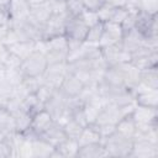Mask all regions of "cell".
Masks as SVG:
<instances>
[{"label": "cell", "mask_w": 158, "mask_h": 158, "mask_svg": "<svg viewBox=\"0 0 158 158\" xmlns=\"http://www.w3.org/2000/svg\"><path fill=\"white\" fill-rule=\"evenodd\" d=\"M78 16L84 21V23H85L88 27H90V26H93V25L100 22L96 11H90V10H85V9H84Z\"/></svg>", "instance_id": "obj_36"}, {"label": "cell", "mask_w": 158, "mask_h": 158, "mask_svg": "<svg viewBox=\"0 0 158 158\" xmlns=\"http://www.w3.org/2000/svg\"><path fill=\"white\" fill-rule=\"evenodd\" d=\"M15 117V128L16 132L25 133L31 128V121H32V114H30L26 110H20L16 114H14Z\"/></svg>", "instance_id": "obj_28"}, {"label": "cell", "mask_w": 158, "mask_h": 158, "mask_svg": "<svg viewBox=\"0 0 158 158\" xmlns=\"http://www.w3.org/2000/svg\"><path fill=\"white\" fill-rule=\"evenodd\" d=\"M88 28L89 27L84 23V21L79 16H70L67 20L64 35L68 40L84 41L85 36H86V32H88Z\"/></svg>", "instance_id": "obj_14"}, {"label": "cell", "mask_w": 158, "mask_h": 158, "mask_svg": "<svg viewBox=\"0 0 158 158\" xmlns=\"http://www.w3.org/2000/svg\"><path fill=\"white\" fill-rule=\"evenodd\" d=\"M51 1H62V2H65L67 0H51Z\"/></svg>", "instance_id": "obj_43"}, {"label": "cell", "mask_w": 158, "mask_h": 158, "mask_svg": "<svg viewBox=\"0 0 158 158\" xmlns=\"http://www.w3.org/2000/svg\"><path fill=\"white\" fill-rule=\"evenodd\" d=\"M101 142H102V144L105 147L107 157L130 158V153H131L133 139L126 138V137L118 135L117 132H114L112 135H110L106 138H104Z\"/></svg>", "instance_id": "obj_1"}, {"label": "cell", "mask_w": 158, "mask_h": 158, "mask_svg": "<svg viewBox=\"0 0 158 158\" xmlns=\"http://www.w3.org/2000/svg\"><path fill=\"white\" fill-rule=\"evenodd\" d=\"M115 132H117L118 135L126 137V138H130V139H133L135 136H136V132H137V127H136V123L131 116V114L123 116L115 126Z\"/></svg>", "instance_id": "obj_23"}, {"label": "cell", "mask_w": 158, "mask_h": 158, "mask_svg": "<svg viewBox=\"0 0 158 158\" xmlns=\"http://www.w3.org/2000/svg\"><path fill=\"white\" fill-rule=\"evenodd\" d=\"M31 6L27 0H9L6 4V11L9 22L26 21L30 16Z\"/></svg>", "instance_id": "obj_10"}, {"label": "cell", "mask_w": 158, "mask_h": 158, "mask_svg": "<svg viewBox=\"0 0 158 158\" xmlns=\"http://www.w3.org/2000/svg\"><path fill=\"white\" fill-rule=\"evenodd\" d=\"M65 7H67V12L70 16H78L84 10L81 0H67L65 1Z\"/></svg>", "instance_id": "obj_37"}, {"label": "cell", "mask_w": 158, "mask_h": 158, "mask_svg": "<svg viewBox=\"0 0 158 158\" xmlns=\"http://www.w3.org/2000/svg\"><path fill=\"white\" fill-rule=\"evenodd\" d=\"M137 7L138 10H142L149 14H157L158 0H137Z\"/></svg>", "instance_id": "obj_35"}, {"label": "cell", "mask_w": 158, "mask_h": 158, "mask_svg": "<svg viewBox=\"0 0 158 158\" xmlns=\"http://www.w3.org/2000/svg\"><path fill=\"white\" fill-rule=\"evenodd\" d=\"M52 15H53V7H52V4H51V0H47L44 2L31 6L28 20L33 25H36L37 27H40L42 30L43 25L49 20V17Z\"/></svg>", "instance_id": "obj_12"}, {"label": "cell", "mask_w": 158, "mask_h": 158, "mask_svg": "<svg viewBox=\"0 0 158 158\" xmlns=\"http://www.w3.org/2000/svg\"><path fill=\"white\" fill-rule=\"evenodd\" d=\"M98 142H101V136L99 135L94 125L85 126L78 138L79 146H85V144H91V143H98Z\"/></svg>", "instance_id": "obj_26"}, {"label": "cell", "mask_w": 158, "mask_h": 158, "mask_svg": "<svg viewBox=\"0 0 158 158\" xmlns=\"http://www.w3.org/2000/svg\"><path fill=\"white\" fill-rule=\"evenodd\" d=\"M122 36H123V31L120 23H116L112 21L104 22V31L99 42V47L101 48V47L120 43L122 40Z\"/></svg>", "instance_id": "obj_13"}, {"label": "cell", "mask_w": 158, "mask_h": 158, "mask_svg": "<svg viewBox=\"0 0 158 158\" xmlns=\"http://www.w3.org/2000/svg\"><path fill=\"white\" fill-rule=\"evenodd\" d=\"M102 31H104V22H98V23L90 26L88 28V32H86V36H85L84 41L99 46L100 38L102 36Z\"/></svg>", "instance_id": "obj_30"}, {"label": "cell", "mask_w": 158, "mask_h": 158, "mask_svg": "<svg viewBox=\"0 0 158 158\" xmlns=\"http://www.w3.org/2000/svg\"><path fill=\"white\" fill-rule=\"evenodd\" d=\"M117 68H118L120 72H121L125 88H127V89H130V90H133V89L139 84L141 70H139L135 64H132L131 62H126V63L117 64Z\"/></svg>", "instance_id": "obj_15"}, {"label": "cell", "mask_w": 158, "mask_h": 158, "mask_svg": "<svg viewBox=\"0 0 158 158\" xmlns=\"http://www.w3.org/2000/svg\"><path fill=\"white\" fill-rule=\"evenodd\" d=\"M131 116L136 123L137 132H144L148 131L153 126H158V110L148 106L142 105H135Z\"/></svg>", "instance_id": "obj_2"}, {"label": "cell", "mask_w": 158, "mask_h": 158, "mask_svg": "<svg viewBox=\"0 0 158 158\" xmlns=\"http://www.w3.org/2000/svg\"><path fill=\"white\" fill-rule=\"evenodd\" d=\"M48 63L42 51L35 49L30 56L22 59L20 70L23 77H42Z\"/></svg>", "instance_id": "obj_3"}, {"label": "cell", "mask_w": 158, "mask_h": 158, "mask_svg": "<svg viewBox=\"0 0 158 158\" xmlns=\"http://www.w3.org/2000/svg\"><path fill=\"white\" fill-rule=\"evenodd\" d=\"M77 157L78 158H104V157H107V153L105 151L102 142H98V143L80 146Z\"/></svg>", "instance_id": "obj_22"}, {"label": "cell", "mask_w": 158, "mask_h": 158, "mask_svg": "<svg viewBox=\"0 0 158 158\" xmlns=\"http://www.w3.org/2000/svg\"><path fill=\"white\" fill-rule=\"evenodd\" d=\"M67 101H68V96H65L59 89H56L51 99L44 104V109L51 114L53 120L57 121L62 115L69 112L67 109Z\"/></svg>", "instance_id": "obj_9"}, {"label": "cell", "mask_w": 158, "mask_h": 158, "mask_svg": "<svg viewBox=\"0 0 158 158\" xmlns=\"http://www.w3.org/2000/svg\"><path fill=\"white\" fill-rule=\"evenodd\" d=\"M105 2L106 0H81L83 7L90 11H98Z\"/></svg>", "instance_id": "obj_40"}, {"label": "cell", "mask_w": 158, "mask_h": 158, "mask_svg": "<svg viewBox=\"0 0 158 158\" xmlns=\"http://www.w3.org/2000/svg\"><path fill=\"white\" fill-rule=\"evenodd\" d=\"M40 137H42L43 139H46L53 147H57L59 143H62L67 138V136L64 133V130H63V126L59 125V123H57L56 121L42 135H40Z\"/></svg>", "instance_id": "obj_21"}, {"label": "cell", "mask_w": 158, "mask_h": 158, "mask_svg": "<svg viewBox=\"0 0 158 158\" xmlns=\"http://www.w3.org/2000/svg\"><path fill=\"white\" fill-rule=\"evenodd\" d=\"M106 4L114 7H128V9H138L137 0H106Z\"/></svg>", "instance_id": "obj_38"}, {"label": "cell", "mask_w": 158, "mask_h": 158, "mask_svg": "<svg viewBox=\"0 0 158 158\" xmlns=\"http://www.w3.org/2000/svg\"><path fill=\"white\" fill-rule=\"evenodd\" d=\"M54 90H56V89H53V88H51L49 85H47V84L43 83V84L37 89V91H36L35 94H36L38 101L44 106V104H46V102L51 99V96L53 95Z\"/></svg>", "instance_id": "obj_31"}, {"label": "cell", "mask_w": 158, "mask_h": 158, "mask_svg": "<svg viewBox=\"0 0 158 158\" xmlns=\"http://www.w3.org/2000/svg\"><path fill=\"white\" fill-rule=\"evenodd\" d=\"M83 88H84V84L74 74L68 73L64 80L62 81L59 90L68 98H77L83 90Z\"/></svg>", "instance_id": "obj_19"}, {"label": "cell", "mask_w": 158, "mask_h": 158, "mask_svg": "<svg viewBox=\"0 0 158 158\" xmlns=\"http://www.w3.org/2000/svg\"><path fill=\"white\" fill-rule=\"evenodd\" d=\"M9 31V16L6 11V6L0 5V41L4 40Z\"/></svg>", "instance_id": "obj_33"}, {"label": "cell", "mask_w": 158, "mask_h": 158, "mask_svg": "<svg viewBox=\"0 0 158 158\" xmlns=\"http://www.w3.org/2000/svg\"><path fill=\"white\" fill-rule=\"evenodd\" d=\"M68 63L62 62V63H53L48 64L44 73L42 74V80L44 84L49 85L53 89H59L62 81L68 74Z\"/></svg>", "instance_id": "obj_5"}, {"label": "cell", "mask_w": 158, "mask_h": 158, "mask_svg": "<svg viewBox=\"0 0 158 158\" xmlns=\"http://www.w3.org/2000/svg\"><path fill=\"white\" fill-rule=\"evenodd\" d=\"M70 17V15L68 12H60V14H54L49 17V20L43 25L42 27V40H47L54 36H59V35H64V30H65V23L67 20Z\"/></svg>", "instance_id": "obj_6"}, {"label": "cell", "mask_w": 158, "mask_h": 158, "mask_svg": "<svg viewBox=\"0 0 158 158\" xmlns=\"http://www.w3.org/2000/svg\"><path fill=\"white\" fill-rule=\"evenodd\" d=\"M12 157V148L6 139L0 141V158H9Z\"/></svg>", "instance_id": "obj_41"}, {"label": "cell", "mask_w": 158, "mask_h": 158, "mask_svg": "<svg viewBox=\"0 0 158 158\" xmlns=\"http://www.w3.org/2000/svg\"><path fill=\"white\" fill-rule=\"evenodd\" d=\"M139 83L151 89H158V65L141 70Z\"/></svg>", "instance_id": "obj_27"}, {"label": "cell", "mask_w": 158, "mask_h": 158, "mask_svg": "<svg viewBox=\"0 0 158 158\" xmlns=\"http://www.w3.org/2000/svg\"><path fill=\"white\" fill-rule=\"evenodd\" d=\"M146 41H147V38L142 33H139L136 28H132V30L123 32V36L121 40V46L126 52L132 54L138 48L143 47L146 44Z\"/></svg>", "instance_id": "obj_16"}, {"label": "cell", "mask_w": 158, "mask_h": 158, "mask_svg": "<svg viewBox=\"0 0 158 158\" xmlns=\"http://www.w3.org/2000/svg\"><path fill=\"white\" fill-rule=\"evenodd\" d=\"M0 131L5 137L16 132L15 128V117L14 115L2 105H0Z\"/></svg>", "instance_id": "obj_24"}, {"label": "cell", "mask_w": 158, "mask_h": 158, "mask_svg": "<svg viewBox=\"0 0 158 158\" xmlns=\"http://www.w3.org/2000/svg\"><path fill=\"white\" fill-rule=\"evenodd\" d=\"M83 128H84V126H81L80 123H78L72 117L63 125V130H64V133H65L67 138H72V139H77V141H78V138H79Z\"/></svg>", "instance_id": "obj_29"}, {"label": "cell", "mask_w": 158, "mask_h": 158, "mask_svg": "<svg viewBox=\"0 0 158 158\" xmlns=\"http://www.w3.org/2000/svg\"><path fill=\"white\" fill-rule=\"evenodd\" d=\"M135 28L142 33L147 40H157V14H149L142 10H138L137 14V20H136V26Z\"/></svg>", "instance_id": "obj_4"}, {"label": "cell", "mask_w": 158, "mask_h": 158, "mask_svg": "<svg viewBox=\"0 0 158 158\" xmlns=\"http://www.w3.org/2000/svg\"><path fill=\"white\" fill-rule=\"evenodd\" d=\"M31 148H32V158H51L54 152V147L40 136L32 137Z\"/></svg>", "instance_id": "obj_20"}, {"label": "cell", "mask_w": 158, "mask_h": 158, "mask_svg": "<svg viewBox=\"0 0 158 158\" xmlns=\"http://www.w3.org/2000/svg\"><path fill=\"white\" fill-rule=\"evenodd\" d=\"M0 42H1V41H0Z\"/></svg>", "instance_id": "obj_44"}, {"label": "cell", "mask_w": 158, "mask_h": 158, "mask_svg": "<svg viewBox=\"0 0 158 158\" xmlns=\"http://www.w3.org/2000/svg\"><path fill=\"white\" fill-rule=\"evenodd\" d=\"M157 157H158L157 143L149 142L144 137L135 136L130 158H157Z\"/></svg>", "instance_id": "obj_7"}, {"label": "cell", "mask_w": 158, "mask_h": 158, "mask_svg": "<svg viewBox=\"0 0 158 158\" xmlns=\"http://www.w3.org/2000/svg\"><path fill=\"white\" fill-rule=\"evenodd\" d=\"M137 14H138V9H130L127 16L125 17V20H123L122 23H121V27H122V31H123V32L135 28V26H136V20H137Z\"/></svg>", "instance_id": "obj_32"}, {"label": "cell", "mask_w": 158, "mask_h": 158, "mask_svg": "<svg viewBox=\"0 0 158 158\" xmlns=\"http://www.w3.org/2000/svg\"><path fill=\"white\" fill-rule=\"evenodd\" d=\"M1 139H5V136H4V133L0 131V141H1Z\"/></svg>", "instance_id": "obj_42"}, {"label": "cell", "mask_w": 158, "mask_h": 158, "mask_svg": "<svg viewBox=\"0 0 158 158\" xmlns=\"http://www.w3.org/2000/svg\"><path fill=\"white\" fill-rule=\"evenodd\" d=\"M6 47L14 56H16L22 60L36 49V42H15V43L7 44Z\"/></svg>", "instance_id": "obj_25"}, {"label": "cell", "mask_w": 158, "mask_h": 158, "mask_svg": "<svg viewBox=\"0 0 158 158\" xmlns=\"http://www.w3.org/2000/svg\"><path fill=\"white\" fill-rule=\"evenodd\" d=\"M114 11H115V7L105 2V4L96 11L98 17H99V21H100V22H107V21H110L111 17H112V15H114Z\"/></svg>", "instance_id": "obj_34"}, {"label": "cell", "mask_w": 158, "mask_h": 158, "mask_svg": "<svg viewBox=\"0 0 158 158\" xmlns=\"http://www.w3.org/2000/svg\"><path fill=\"white\" fill-rule=\"evenodd\" d=\"M130 9L128 7H115V11H114V15L111 17L110 21L112 22H116V23H122V21L125 20V17L127 16Z\"/></svg>", "instance_id": "obj_39"}, {"label": "cell", "mask_w": 158, "mask_h": 158, "mask_svg": "<svg viewBox=\"0 0 158 158\" xmlns=\"http://www.w3.org/2000/svg\"><path fill=\"white\" fill-rule=\"evenodd\" d=\"M101 53H102V57H104L107 67H114V65H117L121 63L131 62V54L122 48L121 42L116 43V44L101 47Z\"/></svg>", "instance_id": "obj_8"}, {"label": "cell", "mask_w": 158, "mask_h": 158, "mask_svg": "<svg viewBox=\"0 0 158 158\" xmlns=\"http://www.w3.org/2000/svg\"><path fill=\"white\" fill-rule=\"evenodd\" d=\"M132 91L135 95V102L137 105L153 109L158 107V89H151L139 83Z\"/></svg>", "instance_id": "obj_11"}, {"label": "cell", "mask_w": 158, "mask_h": 158, "mask_svg": "<svg viewBox=\"0 0 158 158\" xmlns=\"http://www.w3.org/2000/svg\"><path fill=\"white\" fill-rule=\"evenodd\" d=\"M79 143L77 139L72 138H65L62 143H59L57 147H54V152L51 158L57 157V158H74L78 154L79 151Z\"/></svg>", "instance_id": "obj_18"}, {"label": "cell", "mask_w": 158, "mask_h": 158, "mask_svg": "<svg viewBox=\"0 0 158 158\" xmlns=\"http://www.w3.org/2000/svg\"><path fill=\"white\" fill-rule=\"evenodd\" d=\"M54 122L53 117L46 109H41L37 112L32 115V121H31V128L30 131L33 132L35 135L40 136L42 135L52 123Z\"/></svg>", "instance_id": "obj_17"}]
</instances>
